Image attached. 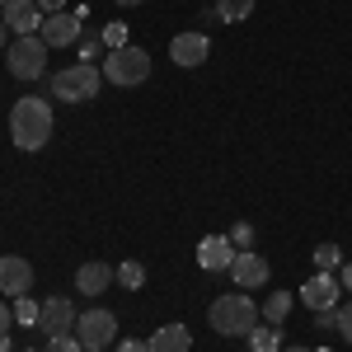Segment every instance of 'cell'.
<instances>
[{
    "label": "cell",
    "instance_id": "1",
    "mask_svg": "<svg viewBox=\"0 0 352 352\" xmlns=\"http://www.w3.org/2000/svg\"><path fill=\"white\" fill-rule=\"evenodd\" d=\"M52 104L47 99H38V94H28L14 104L10 113V141L19 146V151H43L47 141H52Z\"/></svg>",
    "mask_w": 352,
    "mask_h": 352
},
{
    "label": "cell",
    "instance_id": "2",
    "mask_svg": "<svg viewBox=\"0 0 352 352\" xmlns=\"http://www.w3.org/2000/svg\"><path fill=\"white\" fill-rule=\"evenodd\" d=\"M207 324L217 329L221 338H249V333H254V324H258V305H254V300L235 287V292H226V296L212 300Z\"/></svg>",
    "mask_w": 352,
    "mask_h": 352
},
{
    "label": "cell",
    "instance_id": "3",
    "mask_svg": "<svg viewBox=\"0 0 352 352\" xmlns=\"http://www.w3.org/2000/svg\"><path fill=\"white\" fill-rule=\"evenodd\" d=\"M99 85H104V71L76 61V66H61L52 76V99H61V104H89L99 94Z\"/></svg>",
    "mask_w": 352,
    "mask_h": 352
},
{
    "label": "cell",
    "instance_id": "4",
    "mask_svg": "<svg viewBox=\"0 0 352 352\" xmlns=\"http://www.w3.org/2000/svg\"><path fill=\"white\" fill-rule=\"evenodd\" d=\"M99 71H104V80H109V85H118V89H132V85H141L146 76H151V52L127 43V47H118V52L104 56V66H99Z\"/></svg>",
    "mask_w": 352,
    "mask_h": 352
},
{
    "label": "cell",
    "instance_id": "5",
    "mask_svg": "<svg viewBox=\"0 0 352 352\" xmlns=\"http://www.w3.org/2000/svg\"><path fill=\"white\" fill-rule=\"evenodd\" d=\"M47 52H52V47H47L38 33H28V38H14V43H10L5 66H10V76H14V80H43Z\"/></svg>",
    "mask_w": 352,
    "mask_h": 352
},
{
    "label": "cell",
    "instance_id": "6",
    "mask_svg": "<svg viewBox=\"0 0 352 352\" xmlns=\"http://www.w3.org/2000/svg\"><path fill=\"white\" fill-rule=\"evenodd\" d=\"M71 333L80 338V348H109V343H118V315L113 310H85V315H76Z\"/></svg>",
    "mask_w": 352,
    "mask_h": 352
},
{
    "label": "cell",
    "instance_id": "7",
    "mask_svg": "<svg viewBox=\"0 0 352 352\" xmlns=\"http://www.w3.org/2000/svg\"><path fill=\"white\" fill-rule=\"evenodd\" d=\"M338 300H343L338 272H315V277L300 287V305H310V315H315V310H338Z\"/></svg>",
    "mask_w": 352,
    "mask_h": 352
},
{
    "label": "cell",
    "instance_id": "8",
    "mask_svg": "<svg viewBox=\"0 0 352 352\" xmlns=\"http://www.w3.org/2000/svg\"><path fill=\"white\" fill-rule=\"evenodd\" d=\"M268 277H272V268H268L263 254H254V249H240V254H235V263H230V282H235L240 292H258V287H268Z\"/></svg>",
    "mask_w": 352,
    "mask_h": 352
},
{
    "label": "cell",
    "instance_id": "9",
    "mask_svg": "<svg viewBox=\"0 0 352 352\" xmlns=\"http://www.w3.org/2000/svg\"><path fill=\"white\" fill-rule=\"evenodd\" d=\"M207 56H212V38H207L202 28H188V33H179V38L169 43V61H174V66H184V71L202 66Z\"/></svg>",
    "mask_w": 352,
    "mask_h": 352
},
{
    "label": "cell",
    "instance_id": "10",
    "mask_svg": "<svg viewBox=\"0 0 352 352\" xmlns=\"http://www.w3.org/2000/svg\"><path fill=\"white\" fill-rule=\"evenodd\" d=\"M33 292V263L19 254H0V296H28Z\"/></svg>",
    "mask_w": 352,
    "mask_h": 352
},
{
    "label": "cell",
    "instance_id": "11",
    "mask_svg": "<svg viewBox=\"0 0 352 352\" xmlns=\"http://www.w3.org/2000/svg\"><path fill=\"white\" fill-rule=\"evenodd\" d=\"M80 19H76V10H61V14H47L43 28H38V38L47 43V47H76L80 43Z\"/></svg>",
    "mask_w": 352,
    "mask_h": 352
},
{
    "label": "cell",
    "instance_id": "12",
    "mask_svg": "<svg viewBox=\"0 0 352 352\" xmlns=\"http://www.w3.org/2000/svg\"><path fill=\"white\" fill-rule=\"evenodd\" d=\"M38 329H43L47 338L71 333V329H76V305H71V296H47V300H43V310H38Z\"/></svg>",
    "mask_w": 352,
    "mask_h": 352
},
{
    "label": "cell",
    "instance_id": "13",
    "mask_svg": "<svg viewBox=\"0 0 352 352\" xmlns=\"http://www.w3.org/2000/svg\"><path fill=\"white\" fill-rule=\"evenodd\" d=\"M0 19H5V28H10L14 38H28V33L43 28V10H38L33 0H10V5H0Z\"/></svg>",
    "mask_w": 352,
    "mask_h": 352
},
{
    "label": "cell",
    "instance_id": "14",
    "mask_svg": "<svg viewBox=\"0 0 352 352\" xmlns=\"http://www.w3.org/2000/svg\"><path fill=\"white\" fill-rule=\"evenodd\" d=\"M235 254H240V249L226 240V235H202V244H197V263H202V272H230Z\"/></svg>",
    "mask_w": 352,
    "mask_h": 352
},
{
    "label": "cell",
    "instance_id": "15",
    "mask_svg": "<svg viewBox=\"0 0 352 352\" xmlns=\"http://www.w3.org/2000/svg\"><path fill=\"white\" fill-rule=\"evenodd\" d=\"M146 348L151 352H188L192 333H188V324H164V329H155V333L146 338Z\"/></svg>",
    "mask_w": 352,
    "mask_h": 352
},
{
    "label": "cell",
    "instance_id": "16",
    "mask_svg": "<svg viewBox=\"0 0 352 352\" xmlns=\"http://www.w3.org/2000/svg\"><path fill=\"white\" fill-rule=\"evenodd\" d=\"M109 282H118L109 263H85V268L76 272V292H85V296H99V292H109Z\"/></svg>",
    "mask_w": 352,
    "mask_h": 352
},
{
    "label": "cell",
    "instance_id": "17",
    "mask_svg": "<svg viewBox=\"0 0 352 352\" xmlns=\"http://www.w3.org/2000/svg\"><path fill=\"white\" fill-rule=\"evenodd\" d=\"M292 305H296L292 292H272V296L258 305V320H263V324H282V320L292 315Z\"/></svg>",
    "mask_w": 352,
    "mask_h": 352
},
{
    "label": "cell",
    "instance_id": "18",
    "mask_svg": "<svg viewBox=\"0 0 352 352\" xmlns=\"http://www.w3.org/2000/svg\"><path fill=\"white\" fill-rule=\"evenodd\" d=\"M249 348H254V352H282V329H277V324H254Z\"/></svg>",
    "mask_w": 352,
    "mask_h": 352
},
{
    "label": "cell",
    "instance_id": "19",
    "mask_svg": "<svg viewBox=\"0 0 352 352\" xmlns=\"http://www.w3.org/2000/svg\"><path fill=\"white\" fill-rule=\"evenodd\" d=\"M76 56H80L85 66H99V56H109V47H104V38H99V33H80Z\"/></svg>",
    "mask_w": 352,
    "mask_h": 352
},
{
    "label": "cell",
    "instance_id": "20",
    "mask_svg": "<svg viewBox=\"0 0 352 352\" xmlns=\"http://www.w3.org/2000/svg\"><path fill=\"white\" fill-rule=\"evenodd\" d=\"M113 277H118L127 292H141V287H146V263L127 258V263H118V268H113Z\"/></svg>",
    "mask_w": 352,
    "mask_h": 352
},
{
    "label": "cell",
    "instance_id": "21",
    "mask_svg": "<svg viewBox=\"0 0 352 352\" xmlns=\"http://www.w3.org/2000/svg\"><path fill=\"white\" fill-rule=\"evenodd\" d=\"M343 268V249L338 244H315V272H338Z\"/></svg>",
    "mask_w": 352,
    "mask_h": 352
},
{
    "label": "cell",
    "instance_id": "22",
    "mask_svg": "<svg viewBox=\"0 0 352 352\" xmlns=\"http://www.w3.org/2000/svg\"><path fill=\"white\" fill-rule=\"evenodd\" d=\"M217 14L226 19V24H240V19L254 14V0H217Z\"/></svg>",
    "mask_w": 352,
    "mask_h": 352
},
{
    "label": "cell",
    "instance_id": "23",
    "mask_svg": "<svg viewBox=\"0 0 352 352\" xmlns=\"http://www.w3.org/2000/svg\"><path fill=\"white\" fill-rule=\"evenodd\" d=\"M38 310H43V300H33V296H19V300H14V320H19V324H33V329H38Z\"/></svg>",
    "mask_w": 352,
    "mask_h": 352
},
{
    "label": "cell",
    "instance_id": "24",
    "mask_svg": "<svg viewBox=\"0 0 352 352\" xmlns=\"http://www.w3.org/2000/svg\"><path fill=\"white\" fill-rule=\"evenodd\" d=\"M99 38H104V47H109V52H118V47H127V24H104Z\"/></svg>",
    "mask_w": 352,
    "mask_h": 352
},
{
    "label": "cell",
    "instance_id": "25",
    "mask_svg": "<svg viewBox=\"0 0 352 352\" xmlns=\"http://www.w3.org/2000/svg\"><path fill=\"white\" fill-rule=\"evenodd\" d=\"M226 240L235 244V249H254V226H244V221H235V226L226 230Z\"/></svg>",
    "mask_w": 352,
    "mask_h": 352
},
{
    "label": "cell",
    "instance_id": "26",
    "mask_svg": "<svg viewBox=\"0 0 352 352\" xmlns=\"http://www.w3.org/2000/svg\"><path fill=\"white\" fill-rule=\"evenodd\" d=\"M333 315H338V338L352 343V300H338V310H333Z\"/></svg>",
    "mask_w": 352,
    "mask_h": 352
},
{
    "label": "cell",
    "instance_id": "27",
    "mask_svg": "<svg viewBox=\"0 0 352 352\" xmlns=\"http://www.w3.org/2000/svg\"><path fill=\"white\" fill-rule=\"evenodd\" d=\"M47 352H85V348H80V338H76V333H56Z\"/></svg>",
    "mask_w": 352,
    "mask_h": 352
},
{
    "label": "cell",
    "instance_id": "28",
    "mask_svg": "<svg viewBox=\"0 0 352 352\" xmlns=\"http://www.w3.org/2000/svg\"><path fill=\"white\" fill-rule=\"evenodd\" d=\"M113 352H151V348H146L141 338H118V348H113Z\"/></svg>",
    "mask_w": 352,
    "mask_h": 352
},
{
    "label": "cell",
    "instance_id": "29",
    "mask_svg": "<svg viewBox=\"0 0 352 352\" xmlns=\"http://www.w3.org/2000/svg\"><path fill=\"white\" fill-rule=\"evenodd\" d=\"M10 324H14V310H10L5 296H0V333H10Z\"/></svg>",
    "mask_w": 352,
    "mask_h": 352
},
{
    "label": "cell",
    "instance_id": "30",
    "mask_svg": "<svg viewBox=\"0 0 352 352\" xmlns=\"http://www.w3.org/2000/svg\"><path fill=\"white\" fill-rule=\"evenodd\" d=\"M338 282H343V292H352V258H343V268H338Z\"/></svg>",
    "mask_w": 352,
    "mask_h": 352
},
{
    "label": "cell",
    "instance_id": "31",
    "mask_svg": "<svg viewBox=\"0 0 352 352\" xmlns=\"http://www.w3.org/2000/svg\"><path fill=\"white\" fill-rule=\"evenodd\" d=\"M33 5H38L43 14H61V5H66V0H33Z\"/></svg>",
    "mask_w": 352,
    "mask_h": 352
},
{
    "label": "cell",
    "instance_id": "32",
    "mask_svg": "<svg viewBox=\"0 0 352 352\" xmlns=\"http://www.w3.org/2000/svg\"><path fill=\"white\" fill-rule=\"evenodd\" d=\"M5 43H10V28H5V19H0V47H5Z\"/></svg>",
    "mask_w": 352,
    "mask_h": 352
},
{
    "label": "cell",
    "instance_id": "33",
    "mask_svg": "<svg viewBox=\"0 0 352 352\" xmlns=\"http://www.w3.org/2000/svg\"><path fill=\"white\" fill-rule=\"evenodd\" d=\"M0 352H10V333H0Z\"/></svg>",
    "mask_w": 352,
    "mask_h": 352
},
{
    "label": "cell",
    "instance_id": "34",
    "mask_svg": "<svg viewBox=\"0 0 352 352\" xmlns=\"http://www.w3.org/2000/svg\"><path fill=\"white\" fill-rule=\"evenodd\" d=\"M113 5H127V10H132V5H141V0H113Z\"/></svg>",
    "mask_w": 352,
    "mask_h": 352
},
{
    "label": "cell",
    "instance_id": "35",
    "mask_svg": "<svg viewBox=\"0 0 352 352\" xmlns=\"http://www.w3.org/2000/svg\"><path fill=\"white\" fill-rule=\"evenodd\" d=\"M282 352H310V348H282Z\"/></svg>",
    "mask_w": 352,
    "mask_h": 352
},
{
    "label": "cell",
    "instance_id": "36",
    "mask_svg": "<svg viewBox=\"0 0 352 352\" xmlns=\"http://www.w3.org/2000/svg\"><path fill=\"white\" fill-rule=\"evenodd\" d=\"M85 352H104V348H85Z\"/></svg>",
    "mask_w": 352,
    "mask_h": 352
},
{
    "label": "cell",
    "instance_id": "37",
    "mask_svg": "<svg viewBox=\"0 0 352 352\" xmlns=\"http://www.w3.org/2000/svg\"><path fill=\"white\" fill-rule=\"evenodd\" d=\"M24 352H38V348H24Z\"/></svg>",
    "mask_w": 352,
    "mask_h": 352
},
{
    "label": "cell",
    "instance_id": "38",
    "mask_svg": "<svg viewBox=\"0 0 352 352\" xmlns=\"http://www.w3.org/2000/svg\"><path fill=\"white\" fill-rule=\"evenodd\" d=\"M0 5H10V0H0Z\"/></svg>",
    "mask_w": 352,
    "mask_h": 352
}]
</instances>
